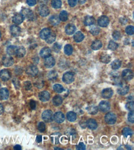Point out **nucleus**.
<instances>
[{
	"instance_id": "obj_44",
	"label": "nucleus",
	"mask_w": 134,
	"mask_h": 150,
	"mask_svg": "<svg viewBox=\"0 0 134 150\" xmlns=\"http://www.w3.org/2000/svg\"><path fill=\"white\" fill-rule=\"evenodd\" d=\"M126 32L127 35H133L134 33L133 26H127L126 28Z\"/></svg>"
},
{
	"instance_id": "obj_59",
	"label": "nucleus",
	"mask_w": 134,
	"mask_h": 150,
	"mask_svg": "<svg viewBox=\"0 0 134 150\" xmlns=\"http://www.w3.org/2000/svg\"><path fill=\"white\" fill-rule=\"evenodd\" d=\"M80 4H84L87 1V0H77Z\"/></svg>"
},
{
	"instance_id": "obj_46",
	"label": "nucleus",
	"mask_w": 134,
	"mask_h": 150,
	"mask_svg": "<svg viewBox=\"0 0 134 150\" xmlns=\"http://www.w3.org/2000/svg\"><path fill=\"white\" fill-rule=\"evenodd\" d=\"M126 108L128 110H129L130 111H133V108H134V105L133 102H128L126 104Z\"/></svg>"
},
{
	"instance_id": "obj_37",
	"label": "nucleus",
	"mask_w": 134,
	"mask_h": 150,
	"mask_svg": "<svg viewBox=\"0 0 134 150\" xmlns=\"http://www.w3.org/2000/svg\"><path fill=\"white\" fill-rule=\"evenodd\" d=\"M59 17L60 20H62V22H65L68 19V13L65 11H61Z\"/></svg>"
},
{
	"instance_id": "obj_62",
	"label": "nucleus",
	"mask_w": 134,
	"mask_h": 150,
	"mask_svg": "<svg viewBox=\"0 0 134 150\" xmlns=\"http://www.w3.org/2000/svg\"><path fill=\"white\" fill-rule=\"evenodd\" d=\"M0 86H1V84H0Z\"/></svg>"
},
{
	"instance_id": "obj_57",
	"label": "nucleus",
	"mask_w": 134,
	"mask_h": 150,
	"mask_svg": "<svg viewBox=\"0 0 134 150\" xmlns=\"http://www.w3.org/2000/svg\"><path fill=\"white\" fill-rule=\"evenodd\" d=\"M4 112V107L3 106V105H1V103H0V114H3Z\"/></svg>"
},
{
	"instance_id": "obj_12",
	"label": "nucleus",
	"mask_w": 134,
	"mask_h": 150,
	"mask_svg": "<svg viewBox=\"0 0 134 150\" xmlns=\"http://www.w3.org/2000/svg\"><path fill=\"white\" fill-rule=\"evenodd\" d=\"M129 91V87L127 85H124L122 84V85L119 86L117 89V92L119 95H124L127 94Z\"/></svg>"
},
{
	"instance_id": "obj_34",
	"label": "nucleus",
	"mask_w": 134,
	"mask_h": 150,
	"mask_svg": "<svg viewBox=\"0 0 134 150\" xmlns=\"http://www.w3.org/2000/svg\"><path fill=\"white\" fill-rule=\"evenodd\" d=\"M100 60L104 63H108L111 61V57L108 54H103L100 57Z\"/></svg>"
},
{
	"instance_id": "obj_13",
	"label": "nucleus",
	"mask_w": 134,
	"mask_h": 150,
	"mask_svg": "<svg viewBox=\"0 0 134 150\" xmlns=\"http://www.w3.org/2000/svg\"><path fill=\"white\" fill-rule=\"evenodd\" d=\"M53 119L57 123L61 124L63 123L65 119L64 115L62 112H56L53 116Z\"/></svg>"
},
{
	"instance_id": "obj_21",
	"label": "nucleus",
	"mask_w": 134,
	"mask_h": 150,
	"mask_svg": "<svg viewBox=\"0 0 134 150\" xmlns=\"http://www.w3.org/2000/svg\"><path fill=\"white\" fill-rule=\"evenodd\" d=\"M9 97V91L6 88L0 89V99L2 100H7Z\"/></svg>"
},
{
	"instance_id": "obj_4",
	"label": "nucleus",
	"mask_w": 134,
	"mask_h": 150,
	"mask_svg": "<svg viewBox=\"0 0 134 150\" xmlns=\"http://www.w3.org/2000/svg\"><path fill=\"white\" fill-rule=\"evenodd\" d=\"M111 105L109 102L106 101V100H103L101 101L99 104L98 108L102 112H106L110 110Z\"/></svg>"
},
{
	"instance_id": "obj_56",
	"label": "nucleus",
	"mask_w": 134,
	"mask_h": 150,
	"mask_svg": "<svg viewBox=\"0 0 134 150\" xmlns=\"http://www.w3.org/2000/svg\"><path fill=\"white\" fill-rule=\"evenodd\" d=\"M36 141L38 143H41L42 142V135H38L36 138Z\"/></svg>"
},
{
	"instance_id": "obj_16",
	"label": "nucleus",
	"mask_w": 134,
	"mask_h": 150,
	"mask_svg": "<svg viewBox=\"0 0 134 150\" xmlns=\"http://www.w3.org/2000/svg\"><path fill=\"white\" fill-rule=\"evenodd\" d=\"M113 95V91L111 88H106L103 90L101 92L102 97L104 98H110Z\"/></svg>"
},
{
	"instance_id": "obj_35",
	"label": "nucleus",
	"mask_w": 134,
	"mask_h": 150,
	"mask_svg": "<svg viewBox=\"0 0 134 150\" xmlns=\"http://www.w3.org/2000/svg\"><path fill=\"white\" fill-rule=\"evenodd\" d=\"M64 51V53L65 54L68 55H70L72 54V52H73V48H72L71 45L67 44L65 46Z\"/></svg>"
},
{
	"instance_id": "obj_61",
	"label": "nucleus",
	"mask_w": 134,
	"mask_h": 150,
	"mask_svg": "<svg viewBox=\"0 0 134 150\" xmlns=\"http://www.w3.org/2000/svg\"><path fill=\"white\" fill-rule=\"evenodd\" d=\"M1 31H0V38H1Z\"/></svg>"
},
{
	"instance_id": "obj_11",
	"label": "nucleus",
	"mask_w": 134,
	"mask_h": 150,
	"mask_svg": "<svg viewBox=\"0 0 134 150\" xmlns=\"http://www.w3.org/2000/svg\"><path fill=\"white\" fill-rule=\"evenodd\" d=\"M10 32H11V35L14 36V37H16V36H19L20 32H21V30H20V28L19 27L16 25H13L10 27Z\"/></svg>"
},
{
	"instance_id": "obj_27",
	"label": "nucleus",
	"mask_w": 134,
	"mask_h": 150,
	"mask_svg": "<svg viewBox=\"0 0 134 150\" xmlns=\"http://www.w3.org/2000/svg\"><path fill=\"white\" fill-rule=\"evenodd\" d=\"M49 22L53 25H58L60 23L59 17L57 15H53L49 19Z\"/></svg>"
},
{
	"instance_id": "obj_14",
	"label": "nucleus",
	"mask_w": 134,
	"mask_h": 150,
	"mask_svg": "<svg viewBox=\"0 0 134 150\" xmlns=\"http://www.w3.org/2000/svg\"><path fill=\"white\" fill-rule=\"evenodd\" d=\"M38 12L42 17H46L49 14V8L45 5L40 6L38 8Z\"/></svg>"
},
{
	"instance_id": "obj_20",
	"label": "nucleus",
	"mask_w": 134,
	"mask_h": 150,
	"mask_svg": "<svg viewBox=\"0 0 134 150\" xmlns=\"http://www.w3.org/2000/svg\"><path fill=\"white\" fill-rule=\"evenodd\" d=\"M51 54V49L49 47H43L40 52V55L42 57L46 58L50 56Z\"/></svg>"
},
{
	"instance_id": "obj_50",
	"label": "nucleus",
	"mask_w": 134,
	"mask_h": 150,
	"mask_svg": "<svg viewBox=\"0 0 134 150\" xmlns=\"http://www.w3.org/2000/svg\"><path fill=\"white\" fill-rule=\"evenodd\" d=\"M85 149H86V146L85 144H84L83 142L79 143V144H78L77 146V149L78 150H85Z\"/></svg>"
},
{
	"instance_id": "obj_26",
	"label": "nucleus",
	"mask_w": 134,
	"mask_h": 150,
	"mask_svg": "<svg viewBox=\"0 0 134 150\" xmlns=\"http://www.w3.org/2000/svg\"><path fill=\"white\" fill-rule=\"evenodd\" d=\"M102 47V43L101 41L99 40H95L93 42L92 44H91V47L93 50L97 51L99 50L100 49H101Z\"/></svg>"
},
{
	"instance_id": "obj_48",
	"label": "nucleus",
	"mask_w": 134,
	"mask_h": 150,
	"mask_svg": "<svg viewBox=\"0 0 134 150\" xmlns=\"http://www.w3.org/2000/svg\"><path fill=\"white\" fill-rule=\"evenodd\" d=\"M61 48V45L57 43H55L53 46V49L55 52H59V51H60Z\"/></svg>"
},
{
	"instance_id": "obj_52",
	"label": "nucleus",
	"mask_w": 134,
	"mask_h": 150,
	"mask_svg": "<svg viewBox=\"0 0 134 150\" xmlns=\"http://www.w3.org/2000/svg\"><path fill=\"white\" fill-rule=\"evenodd\" d=\"M27 3L30 6H33L37 3V0H27Z\"/></svg>"
},
{
	"instance_id": "obj_39",
	"label": "nucleus",
	"mask_w": 134,
	"mask_h": 150,
	"mask_svg": "<svg viewBox=\"0 0 134 150\" xmlns=\"http://www.w3.org/2000/svg\"><path fill=\"white\" fill-rule=\"evenodd\" d=\"M51 5L54 8H60L62 6V1L61 0H52Z\"/></svg>"
},
{
	"instance_id": "obj_17",
	"label": "nucleus",
	"mask_w": 134,
	"mask_h": 150,
	"mask_svg": "<svg viewBox=\"0 0 134 150\" xmlns=\"http://www.w3.org/2000/svg\"><path fill=\"white\" fill-rule=\"evenodd\" d=\"M24 17L21 14H16L12 17V22L16 25H19L24 21Z\"/></svg>"
},
{
	"instance_id": "obj_32",
	"label": "nucleus",
	"mask_w": 134,
	"mask_h": 150,
	"mask_svg": "<svg viewBox=\"0 0 134 150\" xmlns=\"http://www.w3.org/2000/svg\"><path fill=\"white\" fill-rule=\"evenodd\" d=\"M87 110L90 114H95L98 111V108L97 107L94 105L89 106L88 107H87Z\"/></svg>"
},
{
	"instance_id": "obj_5",
	"label": "nucleus",
	"mask_w": 134,
	"mask_h": 150,
	"mask_svg": "<svg viewBox=\"0 0 134 150\" xmlns=\"http://www.w3.org/2000/svg\"><path fill=\"white\" fill-rule=\"evenodd\" d=\"M133 71L131 70H124L122 73V79H124L125 81H130L133 78Z\"/></svg>"
},
{
	"instance_id": "obj_42",
	"label": "nucleus",
	"mask_w": 134,
	"mask_h": 150,
	"mask_svg": "<svg viewBox=\"0 0 134 150\" xmlns=\"http://www.w3.org/2000/svg\"><path fill=\"white\" fill-rule=\"evenodd\" d=\"M100 31V28H98L97 26H93L92 27L90 28V33L93 35H98Z\"/></svg>"
},
{
	"instance_id": "obj_53",
	"label": "nucleus",
	"mask_w": 134,
	"mask_h": 150,
	"mask_svg": "<svg viewBox=\"0 0 134 150\" xmlns=\"http://www.w3.org/2000/svg\"><path fill=\"white\" fill-rule=\"evenodd\" d=\"M77 0H68V3L71 7H74L75 6V5L77 4Z\"/></svg>"
},
{
	"instance_id": "obj_22",
	"label": "nucleus",
	"mask_w": 134,
	"mask_h": 150,
	"mask_svg": "<svg viewBox=\"0 0 134 150\" xmlns=\"http://www.w3.org/2000/svg\"><path fill=\"white\" fill-rule=\"evenodd\" d=\"M51 33V31L49 28H43L42 31H40V36L42 40H46L49 34Z\"/></svg>"
},
{
	"instance_id": "obj_15",
	"label": "nucleus",
	"mask_w": 134,
	"mask_h": 150,
	"mask_svg": "<svg viewBox=\"0 0 134 150\" xmlns=\"http://www.w3.org/2000/svg\"><path fill=\"white\" fill-rule=\"evenodd\" d=\"M0 78L3 81H7L11 78V73L8 70H3L0 71Z\"/></svg>"
},
{
	"instance_id": "obj_19",
	"label": "nucleus",
	"mask_w": 134,
	"mask_h": 150,
	"mask_svg": "<svg viewBox=\"0 0 134 150\" xmlns=\"http://www.w3.org/2000/svg\"><path fill=\"white\" fill-rule=\"evenodd\" d=\"M87 126L91 130H95L97 128L98 124L97 121L95 119H90L87 121Z\"/></svg>"
},
{
	"instance_id": "obj_41",
	"label": "nucleus",
	"mask_w": 134,
	"mask_h": 150,
	"mask_svg": "<svg viewBox=\"0 0 134 150\" xmlns=\"http://www.w3.org/2000/svg\"><path fill=\"white\" fill-rule=\"evenodd\" d=\"M122 134L126 137L128 136H130L132 135V130L129 127H125L122 130Z\"/></svg>"
},
{
	"instance_id": "obj_2",
	"label": "nucleus",
	"mask_w": 134,
	"mask_h": 150,
	"mask_svg": "<svg viewBox=\"0 0 134 150\" xmlns=\"http://www.w3.org/2000/svg\"><path fill=\"white\" fill-rule=\"evenodd\" d=\"M104 120L106 123L108 124H114L116 123V120H117V117L114 113H107L104 116Z\"/></svg>"
},
{
	"instance_id": "obj_3",
	"label": "nucleus",
	"mask_w": 134,
	"mask_h": 150,
	"mask_svg": "<svg viewBox=\"0 0 134 150\" xmlns=\"http://www.w3.org/2000/svg\"><path fill=\"white\" fill-rule=\"evenodd\" d=\"M62 81L66 84H71L74 81V74L71 72H67L62 76Z\"/></svg>"
},
{
	"instance_id": "obj_25",
	"label": "nucleus",
	"mask_w": 134,
	"mask_h": 150,
	"mask_svg": "<svg viewBox=\"0 0 134 150\" xmlns=\"http://www.w3.org/2000/svg\"><path fill=\"white\" fill-rule=\"evenodd\" d=\"M62 102H63V100H62V97H61L60 95H56L53 98V103L56 107L61 105L62 103Z\"/></svg>"
},
{
	"instance_id": "obj_8",
	"label": "nucleus",
	"mask_w": 134,
	"mask_h": 150,
	"mask_svg": "<svg viewBox=\"0 0 134 150\" xmlns=\"http://www.w3.org/2000/svg\"><path fill=\"white\" fill-rule=\"evenodd\" d=\"M3 64L6 67H9L11 66L14 64V60L12 57H11L10 55H5L3 57L2 59Z\"/></svg>"
},
{
	"instance_id": "obj_51",
	"label": "nucleus",
	"mask_w": 134,
	"mask_h": 150,
	"mask_svg": "<svg viewBox=\"0 0 134 150\" xmlns=\"http://www.w3.org/2000/svg\"><path fill=\"white\" fill-rule=\"evenodd\" d=\"M24 87L26 90H30L32 88V84L30 81H26L24 82Z\"/></svg>"
},
{
	"instance_id": "obj_40",
	"label": "nucleus",
	"mask_w": 134,
	"mask_h": 150,
	"mask_svg": "<svg viewBox=\"0 0 134 150\" xmlns=\"http://www.w3.org/2000/svg\"><path fill=\"white\" fill-rule=\"evenodd\" d=\"M48 78L49 80H55L58 78V73L56 71L53 70L48 73Z\"/></svg>"
},
{
	"instance_id": "obj_54",
	"label": "nucleus",
	"mask_w": 134,
	"mask_h": 150,
	"mask_svg": "<svg viewBox=\"0 0 134 150\" xmlns=\"http://www.w3.org/2000/svg\"><path fill=\"white\" fill-rule=\"evenodd\" d=\"M30 108H32V110H35V109L36 108L37 104H36V102L34 100H31V101L30 102Z\"/></svg>"
},
{
	"instance_id": "obj_49",
	"label": "nucleus",
	"mask_w": 134,
	"mask_h": 150,
	"mask_svg": "<svg viewBox=\"0 0 134 150\" xmlns=\"http://www.w3.org/2000/svg\"><path fill=\"white\" fill-rule=\"evenodd\" d=\"M128 120L131 123H134V114L133 111H130L128 114Z\"/></svg>"
},
{
	"instance_id": "obj_58",
	"label": "nucleus",
	"mask_w": 134,
	"mask_h": 150,
	"mask_svg": "<svg viewBox=\"0 0 134 150\" xmlns=\"http://www.w3.org/2000/svg\"><path fill=\"white\" fill-rule=\"evenodd\" d=\"M14 149H16V150H20L22 149V148H21V146H20V145H16V146H14Z\"/></svg>"
},
{
	"instance_id": "obj_31",
	"label": "nucleus",
	"mask_w": 134,
	"mask_h": 150,
	"mask_svg": "<svg viewBox=\"0 0 134 150\" xmlns=\"http://www.w3.org/2000/svg\"><path fill=\"white\" fill-rule=\"evenodd\" d=\"M76 118L77 115L75 112L70 111L67 114V119H68V120L70 122L75 121L76 120Z\"/></svg>"
},
{
	"instance_id": "obj_38",
	"label": "nucleus",
	"mask_w": 134,
	"mask_h": 150,
	"mask_svg": "<svg viewBox=\"0 0 134 150\" xmlns=\"http://www.w3.org/2000/svg\"><path fill=\"white\" fill-rule=\"evenodd\" d=\"M53 89L57 93H62L64 91V89L61 84H55L53 86Z\"/></svg>"
},
{
	"instance_id": "obj_10",
	"label": "nucleus",
	"mask_w": 134,
	"mask_h": 150,
	"mask_svg": "<svg viewBox=\"0 0 134 150\" xmlns=\"http://www.w3.org/2000/svg\"><path fill=\"white\" fill-rule=\"evenodd\" d=\"M45 66L46 68H52L55 65V60L52 56H49L48 57L45 58Z\"/></svg>"
},
{
	"instance_id": "obj_30",
	"label": "nucleus",
	"mask_w": 134,
	"mask_h": 150,
	"mask_svg": "<svg viewBox=\"0 0 134 150\" xmlns=\"http://www.w3.org/2000/svg\"><path fill=\"white\" fill-rule=\"evenodd\" d=\"M17 47L16 46H9L7 48V53L9 55H15L16 53Z\"/></svg>"
},
{
	"instance_id": "obj_33",
	"label": "nucleus",
	"mask_w": 134,
	"mask_h": 150,
	"mask_svg": "<svg viewBox=\"0 0 134 150\" xmlns=\"http://www.w3.org/2000/svg\"><path fill=\"white\" fill-rule=\"evenodd\" d=\"M121 66V62L119 60H115L111 63V67L113 70H117Z\"/></svg>"
},
{
	"instance_id": "obj_43",
	"label": "nucleus",
	"mask_w": 134,
	"mask_h": 150,
	"mask_svg": "<svg viewBox=\"0 0 134 150\" xmlns=\"http://www.w3.org/2000/svg\"><path fill=\"white\" fill-rule=\"evenodd\" d=\"M118 47V44L116 43H115L113 41H111L108 44V49L110 50L114 51L116 49H117Z\"/></svg>"
},
{
	"instance_id": "obj_36",
	"label": "nucleus",
	"mask_w": 134,
	"mask_h": 150,
	"mask_svg": "<svg viewBox=\"0 0 134 150\" xmlns=\"http://www.w3.org/2000/svg\"><path fill=\"white\" fill-rule=\"evenodd\" d=\"M56 35L54 33H51L48 36V37L46 39V43L48 44H51L53 43L54 41H55V40H56Z\"/></svg>"
},
{
	"instance_id": "obj_18",
	"label": "nucleus",
	"mask_w": 134,
	"mask_h": 150,
	"mask_svg": "<svg viewBox=\"0 0 134 150\" xmlns=\"http://www.w3.org/2000/svg\"><path fill=\"white\" fill-rule=\"evenodd\" d=\"M39 98L42 102H47L50 98V95L47 91H42L39 94Z\"/></svg>"
},
{
	"instance_id": "obj_7",
	"label": "nucleus",
	"mask_w": 134,
	"mask_h": 150,
	"mask_svg": "<svg viewBox=\"0 0 134 150\" xmlns=\"http://www.w3.org/2000/svg\"><path fill=\"white\" fill-rule=\"evenodd\" d=\"M26 73L29 76H35L38 73V68L35 65H30L26 69Z\"/></svg>"
},
{
	"instance_id": "obj_6",
	"label": "nucleus",
	"mask_w": 134,
	"mask_h": 150,
	"mask_svg": "<svg viewBox=\"0 0 134 150\" xmlns=\"http://www.w3.org/2000/svg\"><path fill=\"white\" fill-rule=\"evenodd\" d=\"M20 14L22 15L24 18L27 19L29 20H33V17H34V15H33V13L31 10L29 9H23L22 10L21 13Z\"/></svg>"
},
{
	"instance_id": "obj_47",
	"label": "nucleus",
	"mask_w": 134,
	"mask_h": 150,
	"mask_svg": "<svg viewBox=\"0 0 134 150\" xmlns=\"http://www.w3.org/2000/svg\"><path fill=\"white\" fill-rule=\"evenodd\" d=\"M113 37L114 38L115 40H118L121 37V34L119 31H114L113 33Z\"/></svg>"
},
{
	"instance_id": "obj_60",
	"label": "nucleus",
	"mask_w": 134,
	"mask_h": 150,
	"mask_svg": "<svg viewBox=\"0 0 134 150\" xmlns=\"http://www.w3.org/2000/svg\"><path fill=\"white\" fill-rule=\"evenodd\" d=\"M55 149H60V150L62 149H61V148H55Z\"/></svg>"
},
{
	"instance_id": "obj_45",
	"label": "nucleus",
	"mask_w": 134,
	"mask_h": 150,
	"mask_svg": "<svg viewBox=\"0 0 134 150\" xmlns=\"http://www.w3.org/2000/svg\"><path fill=\"white\" fill-rule=\"evenodd\" d=\"M38 129L39 131L41 132H43L46 129V126H45V124L43 122H40L38 124Z\"/></svg>"
},
{
	"instance_id": "obj_55",
	"label": "nucleus",
	"mask_w": 134,
	"mask_h": 150,
	"mask_svg": "<svg viewBox=\"0 0 134 150\" xmlns=\"http://www.w3.org/2000/svg\"><path fill=\"white\" fill-rule=\"evenodd\" d=\"M120 22L122 24L125 25L126 24H127V20L125 18H120Z\"/></svg>"
},
{
	"instance_id": "obj_23",
	"label": "nucleus",
	"mask_w": 134,
	"mask_h": 150,
	"mask_svg": "<svg viewBox=\"0 0 134 150\" xmlns=\"http://www.w3.org/2000/svg\"><path fill=\"white\" fill-rule=\"evenodd\" d=\"M65 33L69 35L74 34V32L76 30V27L75 25L72 24H68V25L65 27Z\"/></svg>"
},
{
	"instance_id": "obj_1",
	"label": "nucleus",
	"mask_w": 134,
	"mask_h": 150,
	"mask_svg": "<svg viewBox=\"0 0 134 150\" xmlns=\"http://www.w3.org/2000/svg\"><path fill=\"white\" fill-rule=\"evenodd\" d=\"M42 118L44 121L46 122V123H51L53 120V112L49 110H45L42 113Z\"/></svg>"
},
{
	"instance_id": "obj_29",
	"label": "nucleus",
	"mask_w": 134,
	"mask_h": 150,
	"mask_svg": "<svg viewBox=\"0 0 134 150\" xmlns=\"http://www.w3.org/2000/svg\"><path fill=\"white\" fill-rule=\"evenodd\" d=\"M25 53H26L25 49L24 47H22V46H20V47H17L16 54L17 57H18L19 58H21V57H23L25 55Z\"/></svg>"
},
{
	"instance_id": "obj_24",
	"label": "nucleus",
	"mask_w": 134,
	"mask_h": 150,
	"mask_svg": "<svg viewBox=\"0 0 134 150\" xmlns=\"http://www.w3.org/2000/svg\"><path fill=\"white\" fill-rule=\"evenodd\" d=\"M84 39V35L81 31H77L74 36V40L77 43H80Z\"/></svg>"
},
{
	"instance_id": "obj_28",
	"label": "nucleus",
	"mask_w": 134,
	"mask_h": 150,
	"mask_svg": "<svg viewBox=\"0 0 134 150\" xmlns=\"http://www.w3.org/2000/svg\"><path fill=\"white\" fill-rule=\"evenodd\" d=\"M95 22V20L93 17H91V16L88 15L85 18V20H84V24H85L86 26H90L93 25Z\"/></svg>"
},
{
	"instance_id": "obj_9",
	"label": "nucleus",
	"mask_w": 134,
	"mask_h": 150,
	"mask_svg": "<svg viewBox=\"0 0 134 150\" xmlns=\"http://www.w3.org/2000/svg\"><path fill=\"white\" fill-rule=\"evenodd\" d=\"M110 20L108 17L105 15L101 16L98 20V24L101 27H106L109 25Z\"/></svg>"
}]
</instances>
